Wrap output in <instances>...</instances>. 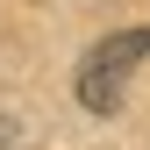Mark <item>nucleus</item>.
I'll list each match as a JSON object with an SVG mask.
<instances>
[{"instance_id":"1","label":"nucleus","mask_w":150,"mask_h":150,"mask_svg":"<svg viewBox=\"0 0 150 150\" xmlns=\"http://www.w3.org/2000/svg\"><path fill=\"white\" fill-rule=\"evenodd\" d=\"M143 57H150V29H115V36H100V43L79 57V100L93 107V115H115L129 71H136Z\"/></svg>"}]
</instances>
